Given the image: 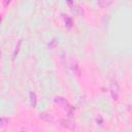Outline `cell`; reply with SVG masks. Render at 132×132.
<instances>
[{
	"instance_id": "cell-1",
	"label": "cell",
	"mask_w": 132,
	"mask_h": 132,
	"mask_svg": "<svg viewBox=\"0 0 132 132\" xmlns=\"http://www.w3.org/2000/svg\"><path fill=\"white\" fill-rule=\"evenodd\" d=\"M54 102H55L56 104L60 105V106L66 111V113H67L69 117H72V116H73L74 107H73L64 97H62V96H56V97L54 98Z\"/></svg>"
},
{
	"instance_id": "cell-2",
	"label": "cell",
	"mask_w": 132,
	"mask_h": 132,
	"mask_svg": "<svg viewBox=\"0 0 132 132\" xmlns=\"http://www.w3.org/2000/svg\"><path fill=\"white\" fill-rule=\"evenodd\" d=\"M109 91H110V95H111L112 99L118 100L119 95H120V87L116 80H111V82L109 85Z\"/></svg>"
},
{
	"instance_id": "cell-3",
	"label": "cell",
	"mask_w": 132,
	"mask_h": 132,
	"mask_svg": "<svg viewBox=\"0 0 132 132\" xmlns=\"http://www.w3.org/2000/svg\"><path fill=\"white\" fill-rule=\"evenodd\" d=\"M59 124L61 127L68 129V130H74L75 129V124L72 121H70L69 119H61L59 121Z\"/></svg>"
},
{
	"instance_id": "cell-4",
	"label": "cell",
	"mask_w": 132,
	"mask_h": 132,
	"mask_svg": "<svg viewBox=\"0 0 132 132\" xmlns=\"http://www.w3.org/2000/svg\"><path fill=\"white\" fill-rule=\"evenodd\" d=\"M39 118L42 121L46 122V123H53L54 122V117L51 113H47V112H41V113H39Z\"/></svg>"
},
{
	"instance_id": "cell-5",
	"label": "cell",
	"mask_w": 132,
	"mask_h": 132,
	"mask_svg": "<svg viewBox=\"0 0 132 132\" xmlns=\"http://www.w3.org/2000/svg\"><path fill=\"white\" fill-rule=\"evenodd\" d=\"M96 2H97V4H98L100 7L106 8V7H108V6H110V5L112 4L113 0H96Z\"/></svg>"
},
{
	"instance_id": "cell-6",
	"label": "cell",
	"mask_w": 132,
	"mask_h": 132,
	"mask_svg": "<svg viewBox=\"0 0 132 132\" xmlns=\"http://www.w3.org/2000/svg\"><path fill=\"white\" fill-rule=\"evenodd\" d=\"M29 98H30V104H31V106L32 107H36V105H37V97H36V94L34 92H30Z\"/></svg>"
},
{
	"instance_id": "cell-7",
	"label": "cell",
	"mask_w": 132,
	"mask_h": 132,
	"mask_svg": "<svg viewBox=\"0 0 132 132\" xmlns=\"http://www.w3.org/2000/svg\"><path fill=\"white\" fill-rule=\"evenodd\" d=\"M8 123H9V120H8L7 118L1 117V118H0V129L6 128V127L8 126Z\"/></svg>"
},
{
	"instance_id": "cell-8",
	"label": "cell",
	"mask_w": 132,
	"mask_h": 132,
	"mask_svg": "<svg viewBox=\"0 0 132 132\" xmlns=\"http://www.w3.org/2000/svg\"><path fill=\"white\" fill-rule=\"evenodd\" d=\"M64 21H65V24L68 28H71L72 25H73V22H72V19L69 16V15H64Z\"/></svg>"
},
{
	"instance_id": "cell-9",
	"label": "cell",
	"mask_w": 132,
	"mask_h": 132,
	"mask_svg": "<svg viewBox=\"0 0 132 132\" xmlns=\"http://www.w3.org/2000/svg\"><path fill=\"white\" fill-rule=\"evenodd\" d=\"M20 46H21V40H19L18 45L15 46V50H14V53H13V59H15V56H16L18 53H19V48H20Z\"/></svg>"
},
{
	"instance_id": "cell-10",
	"label": "cell",
	"mask_w": 132,
	"mask_h": 132,
	"mask_svg": "<svg viewBox=\"0 0 132 132\" xmlns=\"http://www.w3.org/2000/svg\"><path fill=\"white\" fill-rule=\"evenodd\" d=\"M11 0H4V6H7L9 3H10Z\"/></svg>"
},
{
	"instance_id": "cell-11",
	"label": "cell",
	"mask_w": 132,
	"mask_h": 132,
	"mask_svg": "<svg viewBox=\"0 0 132 132\" xmlns=\"http://www.w3.org/2000/svg\"><path fill=\"white\" fill-rule=\"evenodd\" d=\"M66 1H67V3H68L69 5H71V4H72V0H66Z\"/></svg>"
},
{
	"instance_id": "cell-12",
	"label": "cell",
	"mask_w": 132,
	"mask_h": 132,
	"mask_svg": "<svg viewBox=\"0 0 132 132\" xmlns=\"http://www.w3.org/2000/svg\"><path fill=\"white\" fill-rule=\"evenodd\" d=\"M0 23H1V13H0Z\"/></svg>"
},
{
	"instance_id": "cell-13",
	"label": "cell",
	"mask_w": 132,
	"mask_h": 132,
	"mask_svg": "<svg viewBox=\"0 0 132 132\" xmlns=\"http://www.w3.org/2000/svg\"><path fill=\"white\" fill-rule=\"evenodd\" d=\"M0 57H1V54H0Z\"/></svg>"
}]
</instances>
